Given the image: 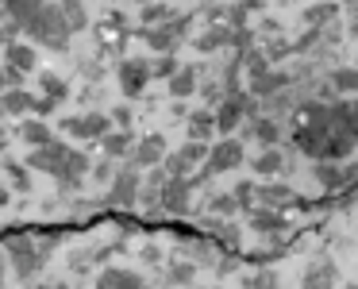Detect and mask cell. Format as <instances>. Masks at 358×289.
Here are the masks:
<instances>
[{
    "label": "cell",
    "instance_id": "1",
    "mask_svg": "<svg viewBox=\"0 0 358 289\" xmlns=\"http://www.w3.org/2000/svg\"><path fill=\"white\" fill-rule=\"evenodd\" d=\"M193 20H196V16H178V12H173L166 24L150 27V31H139V35L147 39L150 55H173V50L185 43V35H189V27H193Z\"/></svg>",
    "mask_w": 358,
    "mask_h": 289
},
{
    "label": "cell",
    "instance_id": "2",
    "mask_svg": "<svg viewBox=\"0 0 358 289\" xmlns=\"http://www.w3.org/2000/svg\"><path fill=\"white\" fill-rule=\"evenodd\" d=\"M8 255H12V262H16V274H20V281H31V278H39V270L47 266V255H43L39 247H35V239L31 235H12L8 243Z\"/></svg>",
    "mask_w": 358,
    "mask_h": 289
},
{
    "label": "cell",
    "instance_id": "3",
    "mask_svg": "<svg viewBox=\"0 0 358 289\" xmlns=\"http://www.w3.org/2000/svg\"><path fill=\"white\" fill-rule=\"evenodd\" d=\"M139 185H143V174L135 170V166H120L116 178L108 181L104 204H108V209H135V204H139Z\"/></svg>",
    "mask_w": 358,
    "mask_h": 289
},
{
    "label": "cell",
    "instance_id": "4",
    "mask_svg": "<svg viewBox=\"0 0 358 289\" xmlns=\"http://www.w3.org/2000/svg\"><path fill=\"white\" fill-rule=\"evenodd\" d=\"M58 127H62L66 135H73V139L101 143L104 135L112 132V120H108V112H85V116H66Z\"/></svg>",
    "mask_w": 358,
    "mask_h": 289
},
{
    "label": "cell",
    "instance_id": "5",
    "mask_svg": "<svg viewBox=\"0 0 358 289\" xmlns=\"http://www.w3.org/2000/svg\"><path fill=\"white\" fill-rule=\"evenodd\" d=\"M243 158H247L243 143H239V139H231V135H224V139H220L216 147L208 150V158H204L201 166L212 174V178H216V174H231V170H239Z\"/></svg>",
    "mask_w": 358,
    "mask_h": 289
},
{
    "label": "cell",
    "instance_id": "6",
    "mask_svg": "<svg viewBox=\"0 0 358 289\" xmlns=\"http://www.w3.org/2000/svg\"><path fill=\"white\" fill-rule=\"evenodd\" d=\"M116 78H120V89H124L127 101L143 97L147 85H150V58H124L120 70H116Z\"/></svg>",
    "mask_w": 358,
    "mask_h": 289
},
{
    "label": "cell",
    "instance_id": "7",
    "mask_svg": "<svg viewBox=\"0 0 358 289\" xmlns=\"http://www.w3.org/2000/svg\"><path fill=\"white\" fill-rule=\"evenodd\" d=\"M166 135L162 132H150V135H139V143H135L131 158H127V166H135V170H150V166H162L166 158Z\"/></svg>",
    "mask_w": 358,
    "mask_h": 289
},
{
    "label": "cell",
    "instance_id": "8",
    "mask_svg": "<svg viewBox=\"0 0 358 289\" xmlns=\"http://www.w3.org/2000/svg\"><path fill=\"white\" fill-rule=\"evenodd\" d=\"M189 197H193L189 178H166L158 204H162V212H170V216H185V212H189Z\"/></svg>",
    "mask_w": 358,
    "mask_h": 289
},
{
    "label": "cell",
    "instance_id": "9",
    "mask_svg": "<svg viewBox=\"0 0 358 289\" xmlns=\"http://www.w3.org/2000/svg\"><path fill=\"white\" fill-rule=\"evenodd\" d=\"M247 139H258L262 147H278L281 143V124L273 116H266V112H258V116H250V120H243V127H239Z\"/></svg>",
    "mask_w": 358,
    "mask_h": 289
},
{
    "label": "cell",
    "instance_id": "10",
    "mask_svg": "<svg viewBox=\"0 0 358 289\" xmlns=\"http://www.w3.org/2000/svg\"><path fill=\"white\" fill-rule=\"evenodd\" d=\"M66 143H47V147H35L31 155H27V170H43V174H50L55 178L58 170H62V162H66Z\"/></svg>",
    "mask_w": 358,
    "mask_h": 289
},
{
    "label": "cell",
    "instance_id": "11",
    "mask_svg": "<svg viewBox=\"0 0 358 289\" xmlns=\"http://www.w3.org/2000/svg\"><path fill=\"white\" fill-rule=\"evenodd\" d=\"M135 143H139V135H135L131 127H127V132L112 127V132L101 139V150H104V158H112V162H124V166H127V158H131Z\"/></svg>",
    "mask_w": 358,
    "mask_h": 289
},
{
    "label": "cell",
    "instance_id": "12",
    "mask_svg": "<svg viewBox=\"0 0 358 289\" xmlns=\"http://www.w3.org/2000/svg\"><path fill=\"white\" fill-rule=\"evenodd\" d=\"M247 227L258 232V235H278V232L289 227V220H285V212H278V209H262V204H255V209L247 212Z\"/></svg>",
    "mask_w": 358,
    "mask_h": 289
},
{
    "label": "cell",
    "instance_id": "13",
    "mask_svg": "<svg viewBox=\"0 0 358 289\" xmlns=\"http://www.w3.org/2000/svg\"><path fill=\"white\" fill-rule=\"evenodd\" d=\"M193 47L201 50V55H216V50H231L235 47V27L227 24H208V31L196 35Z\"/></svg>",
    "mask_w": 358,
    "mask_h": 289
},
{
    "label": "cell",
    "instance_id": "14",
    "mask_svg": "<svg viewBox=\"0 0 358 289\" xmlns=\"http://www.w3.org/2000/svg\"><path fill=\"white\" fill-rule=\"evenodd\" d=\"M296 193L285 185V181H258L255 189V204H262V209H285V204H293Z\"/></svg>",
    "mask_w": 358,
    "mask_h": 289
},
{
    "label": "cell",
    "instance_id": "15",
    "mask_svg": "<svg viewBox=\"0 0 358 289\" xmlns=\"http://www.w3.org/2000/svg\"><path fill=\"white\" fill-rule=\"evenodd\" d=\"M350 155H358V139L347 132H339V127H331L324 139V158L327 162H350Z\"/></svg>",
    "mask_w": 358,
    "mask_h": 289
},
{
    "label": "cell",
    "instance_id": "16",
    "mask_svg": "<svg viewBox=\"0 0 358 289\" xmlns=\"http://www.w3.org/2000/svg\"><path fill=\"white\" fill-rule=\"evenodd\" d=\"M289 85H293V73H285V70H266L262 78H255V81L247 85V93L258 97V101H266V97L281 93V89H289Z\"/></svg>",
    "mask_w": 358,
    "mask_h": 289
},
{
    "label": "cell",
    "instance_id": "17",
    "mask_svg": "<svg viewBox=\"0 0 358 289\" xmlns=\"http://www.w3.org/2000/svg\"><path fill=\"white\" fill-rule=\"evenodd\" d=\"M185 135L193 143H212V135H216V116H212V108H196L185 116Z\"/></svg>",
    "mask_w": 358,
    "mask_h": 289
},
{
    "label": "cell",
    "instance_id": "18",
    "mask_svg": "<svg viewBox=\"0 0 358 289\" xmlns=\"http://www.w3.org/2000/svg\"><path fill=\"white\" fill-rule=\"evenodd\" d=\"M96 289H143V274L120 270V266H104L96 274Z\"/></svg>",
    "mask_w": 358,
    "mask_h": 289
},
{
    "label": "cell",
    "instance_id": "19",
    "mask_svg": "<svg viewBox=\"0 0 358 289\" xmlns=\"http://www.w3.org/2000/svg\"><path fill=\"white\" fill-rule=\"evenodd\" d=\"M4 66H12V70H20V73H31L35 66H39V55H35L31 43L12 39L8 47H4Z\"/></svg>",
    "mask_w": 358,
    "mask_h": 289
},
{
    "label": "cell",
    "instance_id": "20",
    "mask_svg": "<svg viewBox=\"0 0 358 289\" xmlns=\"http://www.w3.org/2000/svg\"><path fill=\"white\" fill-rule=\"evenodd\" d=\"M335 281H339V266H335L331 258H320L316 266H308L301 289H335Z\"/></svg>",
    "mask_w": 358,
    "mask_h": 289
},
{
    "label": "cell",
    "instance_id": "21",
    "mask_svg": "<svg viewBox=\"0 0 358 289\" xmlns=\"http://www.w3.org/2000/svg\"><path fill=\"white\" fill-rule=\"evenodd\" d=\"M331 116H335V127H339V132H347L358 139V97H339V101H331Z\"/></svg>",
    "mask_w": 358,
    "mask_h": 289
},
{
    "label": "cell",
    "instance_id": "22",
    "mask_svg": "<svg viewBox=\"0 0 358 289\" xmlns=\"http://www.w3.org/2000/svg\"><path fill=\"white\" fill-rule=\"evenodd\" d=\"M324 139H327V132H316V127H308V124H301V127H296V135H293L296 150H301L304 158H312V162L324 158Z\"/></svg>",
    "mask_w": 358,
    "mask_h": 289
},
{
    "label": "cell",
    "instance_id": "23",
    "mask_svg": "<svg viewBox=\"0 0 358 289\" xmlns=\"http://www.w3.org/2000/svg\"><path fill=\"white\" fill-rule=\"evenodd\" d=\"M335 20H339V4H335V0H320V4H308V8H304V27H308V31H324Z\"/></svg>",
    "mask_w": 358,
    "mask_h": 289
},
{
    "label": "cell",
    "instance_id": "24",
    "mask_svg": "<svg viewBox=\"0 0 358 289\" xmlns=\"http://www.w3.org/2000/svg\"><path fill=\"white\" fill-rule=\"evenodd\" d=\"M250 170H255L258 178H278V174L285 170V155H281L278 147H262L250 158Z\"/></svg>",
    "mask_w": 358,
    "mask_h": 289
},
{
    "label": "cell",
    "instance_id": "25",
    "mask_svg": "<svg viewBox=\"0 0 358 289\" xmlns=\"http://www.w3.org/2000/svg\"><path fill=\"white\" fill-rule=\"evenodd\" d=\"M196 78H201V66H181L166 85H170V97L173 101H185V97L196 93Z\"/></svg>",
    "mask_w": 358,
    "mask_h": 289
},
{
    "label": "cell",
    "instance_id": "26",
    "mask_svg": "<svg viewBox=\"0 0 358 289\" xmlns=\"http://www.w3.org/2000/svg\"><path fill=\"white\" fill-rule=\"evenodd\" d=\"M89 170H93V158H89L85 150L70 147V150H66V162H62V170H58L55 178H73V181H85V178H89Z\"/></svg>",
    "mask_w": 358,
    "mask_h": 289
},
{
    "label": "cell",
    "instance_id": "27",
    "mask_svg": "<svg viewBox=\"0 0 358 289\" xmlns=\"http://www.w3.org/2000/svg\"><path fill=\"white\" fill-rule=\"evenodd\" d=\"M20 139L27 143V147H47V143H55V132H50V124L47 120H39V116H31V120H24L20 124Z\"/></svg>",
    "mask_w": 358,
    "mask_h": 289
},
{
    "label": "cell",
    "instance_id": "28",
    "mask_svg": "<svg viewBox=\"0 0 358 289\" xmlns=\"http://www.w3.org/2000/svg\"><path fill=\"white\" fill-rule=\"evenodd\" d=\"M58 8H62V20H66V27H70V35H78L89 27L85 0H58Z\"/></svg>",
    "mask_w": 358,
    "mask_h": 289
},
{
    "label": "cell",
    "instance_id": "29",
    "mask_svg": "<svg viewBox=\"0 0 358 289\" xmlns=\"http://www.w3.org/2000/svg\"><path fill=\"white\" fill-rule=\"evenodd\" d=\"M239 66H243V73H247V81H255V78H262L266 70H273L270 58H266V50H258V47L243 50V55H239Z\"/></svg>",
    "mask_w": 358,
    "mask_h": 289
},
{
    "label": "cell",
    "instance_id": "30",
    "mask_svg": "<svg viewBox=\"0 0 358 289\" xmlns=\"http://www.w3.org/2000/svg\"><path fill=\"white\" fill-rule=\"evenodd\" d=\"M4 116H24V112L35 108V97L27 89H4Z\"/></svg>",
    "mask_w": 358,
    "mask_h": 289
},
{
    "label": "cell",
    "instance_id": "31",
    "mask_svg": "<svg viewBox=\"0 0 358 289\" xmlns=\"http://www.w3.org/2000/svg\"><path fill=\"white\" fill-rule=\"evenodd\" d=\"M204 224H208L212 239H216V243H224V247H235V243H239V227H235V224H227L224 216H208Z\"/></svg>",
    "mask_w": 358,
    "mask_h": 289
},
{
    "label": "cell",
    "instance_id": "32",
    "mask_svg": "<svg viewBox=\"0 0 358 289\" xmlns=\"http://www.w3.org/2000/svg\"><path fill=\"white\" fill-rule=\"evenodd\" d=\"M170 16H173V8H170V4H158V0H150V4H143V12H139V24H143V31H150V27L166 24Z\"/></svg>",
    "mask_w": 358,
    "mask_h": 289
},
{
    "label": "cell",
    "instance_id": "33",
    "mask_svg": "<svg viewBox=\"0 0 358 289\" xmlns=\"http://www.w3.org/2000/svg\"><path fill=\"white\" fill-rule=\"evenodd\" d=\"M327 85H331L339 97H350V93H358V70H355V66H347V70H335L331 78H327Z\"/></svg>",
    "mask_w": 358,
    "mask_h": 289
},
{
    "label": "cell",
    "instance_id": "34",
    "mask_svg": "<svg viewBox=\"0 0 358 289\" xmlns=\"http://www.w3.org/2000/svg\"><path fill=\"white\" fill-rule=\"evenodd\" d=\"M170 281L173 286H193L196 281V262L193 258H170Z\"/></svg>",
    "mask_w": 358,
    "mask_h": 289
},
{
    "label": "cell",
    "instance_id": "35",
    "mask_svg": "<svg viewBox=\"0 0 358 289\" xmlns=\"http://www.w3.org/2000/svg\"><path fill=\"white\" fill-rule=\"evenodd\" d=\"M162 170L170 174V178H189V174H193L196 166L189 162V158L181 155V150H166V158H162Z\"/></svg>",
    "mask_w": 358,
    "mask_h": 289
},
{
    "label": "cell",
    "instance_id": "36",
    "mask_svg": "<svg viewBox=\"0 0 358 289\" xmlns=\"http://www.w3.org/2000/svg\"><path fill=\"white\" fill-rule=\"evenodd\" d=\"M178 70H181L178 55H158V58H150V78H158V81H170Z\"/></svg>",
    "mask_w": 358,
    "mask_h": 289
},
{
    "label": "cell",
    "instance_id": "37",
    "mask_svg": "<svg viewBox=\"0 0 358 289\" xmlns=\"http://www.w3.org/2000/svg\"><path fill=\"white\" fill-rule=\"evenodd\" d=\"M39 85H43V93H47L50 97V101H58V104H62L66 101V97H70V85H66V81L62 78H58V73H39Z\"/></svg>",
    "mask_w": 358,
    "mask_h": 289
},
{
    "label": "cell",
    "instance_id": "38",
    "mask_svg": "<svg viewBox=\"0 0 358 289\" xmlns=\"http://www.w3.org/2000/svg\"><path fill=\"white\" fill-rule=\"evenodd\" d=\"M255 189H258V181H235V189H231V197H235V204H239L243 212L247 209H255Z\"/></svg>",
    "mask_w": 358,
    "mask_h": 289
},
{
    "label": "cell",
    "instance_id": "39",
    "mask_svg": "<svg viewBox=\"0 0 358 289\" xmlns=\"http://www.w3.org/2000/svg\"><path fill=\"white\" fill-rule=\"evenodd\" d=\"M4 170H8L12 189H16V193H31V174H27V166H20V162H4Z\"/></svg>",
    "mask_w": 358,
    "mask_h": 289
},
{
    "label": "cell",
    "instance_id": "40",
    "mask_svg": "<svg viewBox=\"0 0 358 289\" xmlns=\"http://www.w3.org/2000/svg\"><path fill=\"white\" fill-rule=\"evenodd\" d=\"M208 209H212V216H231V212H239V204H235L231 193H216V197H208Z\"/></svg>",
    "mask_w": 358,
    "mask_h": 289
},
{
    "label": "cell",
    "instance_id": "41",
    "mask_svg": "<svg viewBox=\"0 0 358 289\" xmlns=\"http://www.w3.org/2000/svg\"><path fill=\"white\" fill-rule=\"evenodd\" d=\"M189 255H193V258H196V262H212V266H216V258H220V251H216V247H212V243H208V239H193V247H189Z\"/></svg>",
    "mask_w": 358,
    "mask_h": 289
},
{
    "label": "cell",
    "instance_id": "42",
    "mask_svg": "<svg viewBox=\"0 0 358 289\" xmlns=\"http://www.w3.org/2000/svg\"><path fill=\"white\" fill-rule=\"evenodd\" d=\"M247 289H281V286H278V274L273 270H255L247 278Z\"/></svg>",
    "mask_w": 358,
    "mask_h": 289
},
{
    "label": "cell",
    "instance_id": "43",
    "mask_svg": "<svg viewBox=\"0 0 358 289\" xmlns=\"http://www.w3.org/2000/svg\"><path fill=\"white\" fill-rule=\"evenodd\" d=\"M178 150H181V155H185V158H189V162H193V166H201L204 158H208L212 143H193V139H189L185 147H178Z\"/></svg>",
    "mask_w": 358,
    "mask_h": 289
},
{
    "label": "cell",
    "instance_id": "44",
    "mask_svg": "<svg viewBox=\"0 0 358 289\" xmlns=\"http://www.w3.org/2000/svg\"><path fill=\"white\" fill-rule=\"evenodd\" d=\"M89 174H93L96 185H108V181L116 178V162H112V158H101V162H93V170H89Z\"/></svg>",
    "mask_w": 358,
    "mask_h": 289
},
{
    "label": "cell",
    "instance_id": "45",
    "mask_svg": "<svg viewBox=\"0 0 358 289\" xmlns=\"http://www.w3.org/2000/svg\"><path fill=\"white\" fill-rule=\"evenodd\" d=\"M108 120H112V127H120V132H127V127L135 124V112L127 108V104H116V108L108 112Z\"/></svg>",
    "mask_w": 358,
    "mask_h": 289
},
{
    "label": "cell",
    "instance_id": "46",
    "mask_svg": "<svg viewBox=\"0 0 358 289\" xmlns=\"http://www.w3.org/2000/svg\"><path fill=\"white\" fill-rule=\"evenodd\" d=\"M201 97H204V104L212 108V104H220L227 93H224V85H220V78H212V81H204V85H201Z\"/></svg>",
    "mask_w": 358,
    "mask_h": 289
},
{
    "label": "cell",
    "instance_id": "47",
    "mask_svg": "<svg viewBox=\"0 0 358 289\" xmlns=\"http://www.w3.org/2000/svg\"><path fill=\"white\" fill-rule=\"evenodd\" d=\"M266 58H270V66L273 62H281V58H289V55H293V43H285V39H278V43H266Z\"/></svg>",
    "mask_w": 358,
    "mask_h": 289
},
{
    "label": "cell",
    "instance_id": "48",
    "mask_svg": "<svg viewBox=\"0 0 358 289\" xmlns=\"http://www.w3.org/2000/svg\"><path fill=\"white\" fill-rule=\"evenodd\" d=\"M235 270H239V258H231V255L216 258V274H235Z\"/></svg>",
    "mask_w": 358,
    "mask_h": 289
},
{
    "label": "cell",
    "instance_id": "49",
    "mask_svg": "<svg viewBox=\"0 0 358 289\" xmlns=\"http://www.w3.org/2000/svg\"><path fill=\"white\" fill-rule=\"evenodd\" d=\"M55 108H58V101H50V97H43V101H35V108H31V112H39V120H43V116H50Z\"/></svg>",
    "mask_w": 358,
    "mask_h": 289
},
{
    "label": "cell",
    "instance_id": "50",
    "mask_svg": "<svg viewBox=\"0 0 358 289\" xmlns=\"http://www.w3.org/2000/svg\"><path fill=\"white\" fill-rule=\"evenodd\" d=\"M143 262H162V251H158L155 243H147V247H143Z\"/></svg>",
    "mask_w": 358,
    "mask_h": 289
},
{
    "label": "cell",
    "instance_id": "51",
    "mask_svg": "<svg viewBox=\"0 0 358 289\" xmlns=\"http://www.w3.org/2000/svg\"><path fill=\"white\" fill-rule=\"evenodd\" d=\"M185 116H189V112H185V104H181V101H173V112H170V120H181V124H185Z\"/></svg>",
    "mask_w": 358,
    "mask_h": 289
},
{
    "label": "cell",
    "instance_id": "52",
    "mask_svg": "<svg viewBox=\"0 0 358 289\" xmlns=\"http://www.w3.org/2000/svg\"><path fill=\"white\" fill-rule=\"evenodd\" d=\"M243 8H247V12H262L266 0H243Z\"/></svg>",
    "mask_w": 358,
    "mask_h": 289
},
{
    "label": "cell",
    "instance_id": "53",
    "mask_svg": "<svg viewBox=\"0 0 358 289\" xmlns=\"http://www.w3.org/2000/svg\"><path fill=\"white\" fill-rule=\"evenodd\" d=\"M12 201V193H8V189H4V185H0V209H4V204H8Z\"/></svg>",
    "mask_w": 358,
    "mask_h": 289
},
{
    "label": "cell",
    "instance_id": "54",
    "mask_svg": "<svg viewBox=\"0 0 358 289\" xmlns=\"http://www.w3.org/2000/svg\"><path fill=\"white\" fill-rule=\"evenodd\" d=\"M8 147V132H4V124H0V150Z\"/></svg>",
    "mask_w": 358,
    "mask_h": 289
},
{
    "label": "cell",
    "instance_id": "55",
    "mask_svg": "<svg viewBox=\"0 0 358 289\" xmlns=\"http://www.w3.org/2000/svg\"><path fill=\"white\" fill-rule=\"evenodd\" d=\"M43 289H70V286H62V281H55V286H43Z\"/></svg>",
    "mask_w": 358,
    "mask_h": 289
},
{
    "label": "cell",
    "instance_id": "56",
    "mask_svg": "<svg viewBox=\"0 0 358 289\" xmlns=\"http://www.w3.org/2000/svg\"><path fill=\"white\" fill-rule=\"evenodd\" d=\"M0 120H4V97H0Z\"/></svg>",
    "mask_w": 358,
    "mask_h": 289
},
{
    "label": "cell",
    "instance_id": "57",
    "mask_svg": "<svg viewBox=\"0 0 358 289\" xmlns=\"http://www.w3.org/2000/svg\"><path fill=\"white\" fill-rule=\"evenodd\" d=\"M131 4H150V0H131Z\"/></svg>",
    "mask_w": 358,
    "mask_h": 289
},
{
    "label": "cell",
    "instance_id": "58",
    "mask_svg": "<svg viewBox=\"0 0 358 289\" xmlns=\"http://www.w3.org/2000/svg\"><path fill=\"white\" fill-rule=\"evenodd\" d=\"M343 289H358V286H343Z\"/></svg>",
    "mask_w": 358,
    "mask_h": 289
},
{
    "label": "cell",
    "instance_id": "59",
    "mask_svg": "<svg viewBox=\"0 0 358 289\" xmlns=\"http://www.w3.org/2000/svg\"><path fill=\"white\" fill-rule=\"evenodd\" d=\"M355 70H358V58H355Z\"/></svg>",
    "mask_w": 358,
    "mask_h": 289
},
{
    "label": "cell",
    "instance_id": "60",
    "mask_svg": "<svg viewBox=\"0 0 358 289\" xmlns=\"http://www.w3.org/2000/svg\"><path fill=\"white\" fill-rule=\"evenodd\" d=\"M355 286H358V281H355Z\"/></svg>",
    "mask_w": 358,
    "mask_h": 289
}]
</instances>
